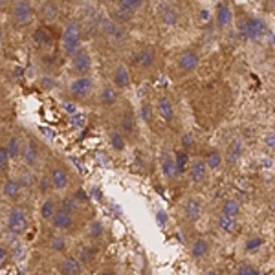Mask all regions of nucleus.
I'll return each mask as SVG.
<instances>
[{
    "instance_id": "79ce46f5",
    "label": "nucleus",
    "mask_w": 275,
    "mask_h": 275,
    "mask_svg": "<svg viewBox=\"0 0 275 275\" xmlns=\"http://www.w3.org/2000/svg\"><path fill=\"white\" fill-rule=\"evenodd\" d=\"M195 145V138H193L191 132H185V134L182 136V149H185V151H189V149Z\"/></svg>"
},
{
    "instance_id": "1a4fd4ad",
    "label": "nucleus",
    "mask_w": 275,
    "mask_h": 275,
    "mask_svg": "<svg viewBox=\"0 0 275 275\" xmlns=\"http://www.w3.org/2000/svg\"><path fill=\"white\" fill-rule=\"evenodd\" d=\"M154 62H156V50H154L153 46L141 48L140 52L134 55V59H132V65L138 66V68H143V70L151 68Z\"/></svg>"
},
{
    "instance_id": "49530a36",
    "label": "nucleus",
    "mask_w": 275,
    "mask_h": 275,
    "mask_svg": "<svg viewBox=\"0 0 275 275\" xmlns=\"http://www.w3.org/2000/svg\"><path fill=\"white\" fill-rule=\"evenodd\" d=\"M264 143H266L270 149H275V132H270V134L264 138Z\"/></svg>"
},
{
    "instance_id": "aec40b11",
    "label": "nucleus",
    "mask_w": 275,
    "mask_h": 275,
    "mask_svg": "<svg viewBox=\"0 0 275 275\" xmlns=\"http://www.w3.org/2000/svg\"><path fill=\"white\" fill-rule=\"evenodd\" d=\"M215 18H217V26L219 28H227L233 20L231 9L227 8L224 2H219V4H217V9H215Z\"/></svg>"
},
{
    "instance_id": "f704fd0d",
    "label": "nucleus",
    "mask_w": 275,
    "mask_h": 275,
    "mask_svg": "<svg viewBox=\"0 0 275 275\" xmlns=\"http://www.w3.org/2000/svg\"><path fill=\"white\" fill-rule=\"evenodd\" d=\"M88 233H90L92 239H101L103 233H105V226H103L101 220H94V222L88 226Z\"/></svg>"
},
{
    "instance_id": "f257e3e1",
    "label": "nucleus",
    "mask_w": 275,
    "mask_h": 275,
    "mask_svg": "<svg viewBox=\"0 0 275 275\" xmlns=\"http://www.w3.org/2000/svg\"><path fill=\"white\" fill-rule=\"evenodd\" d=\"M81 43H83V31H81L79 22H70V24L65 28V31H62V39H61L65 55H68V57L75 55L79 50L83 48Z\"/></svg>"
},
{
    "instance_id": "dca6fc26",
    "label": "nucleus",
    "mask_w": 275,
    "mask_h": 275,
    "mask_svg": "<svg viewBox=\"0 0 275 275\" xmlns=\"http://www.w3.org/2000/svg\"><path fill=\"white\" fill-rule=\"evenodd\" d=\"M50 222H52V226L55 227V229H70V227L74 226V217H72V213H68L66 209L59 207Z\"/></svg>"
},
{
    "instance_id": "c9c22d12",
    "label": "nucleus",
    "mask_w": 275,
    "mask_h": 275,
    "mask_svg": "<svg viewBox=\"0 0 275 275\" xmlns=\"http://www.w3.org/2000/svg\"><path fill=\"white\" fill-rule=\"evenodd\" d=\"M6 149H8V153L11 158H17L18 154H22V149H20V143H18L17 138H9L8 145H6Z\"/></svg>"
},
{
    "instance_id": "39448f33",
    "label": "nucleus",
    "mask_w": 275,
    "mask_h": 275,
    "mask_svg": "<svg viewBox=\"0 0 275 275\" xmlns=\"http://www.w3.org/2000/svg\"><path fill=\"white\" fill-rule=\"evenodd\" d=\"M72 70L77 75H88L92 70V57L87 48H81L75 55H72Z\"/></svg>"
},
{
    "instance_id": "5fc2aeb1",
    "label": "nucleus",
    "mask_w": 275,
    "mask_h": 275,
    "mask_svg": "<svg viewBox=\"0 0 275 275\" xmlns=\"http://www.w3.org/2000/svg\"><path fill=\"white\" fill-rule=\"evenodd\" d=\"M271 8H273V11H275V0H271Z\"/></svg>"
},
{
    "instance_id": "a18cd8bd",
    "label": "nucleus",
    "mask_w": 275,
    "mask_h": 275,
    "mask_svg": "<svg viewBox=\"0 0 275 275\" xmlns=\"http://www.w3.org/2000/svg\"><path fill=\"white\" fill-rule=\"evenodd\" d=\"M123 129L127 132L134 131V118H132V116H125V118H123Z\"/></svg>"
},
{
    "instance_id": "473e14b6",
    "label": "nucleus",
    "mask_w": 275,
    "mask_h": 275,
    "mask_svg": "<svg viewBox=\"0 0 275 275\" xmlns=\"http://www.w3.org/2000/svg\"><path fill=\"white\" fill-rule=\"evenodd\" d=\"M110 145L114 147V151H125V138H123L121 132L114 131L110 132Z\"/></svg>"
},
{
    "instance_id": "f8f14e48",
    "label": "nucleus",
    "mask_w": 275,
    "mask_h": 275,
    "mask_svg": "<svg viewBox=\"0 0 275 275\" xmlns=\"http://www.w3.org/2000/svg\"><path fill=\"white\" fill-rule=\"evenodd\" d=\"M202 211H204V205H202V202L197 197L187 198L185 204H183V215H185V219L189 222H198L202 217Z\"/></svg>"
},
{
    "instance_id": "bb28decb",
    "label": "nucleus",
    "mask_w": 275,
    "mask_h": 275,
    "mask_svg": "<svg viewBox=\"0 0 275 275\" xmlns=\"http://www.w3.org/2000/svg\"><path fill=\"white\" fill-rule=\"evenodd\" d=\"M59 209L55 204V200L53 198H46V200L40 204V219L43 220H52L53 219V215H55V211Z\"/></svg>"
},
{
    "instance_id": "f3484780",
    "label": "nucleus",
    "mask_w": 275,
    "mask_h": 275,
    "mask_svg": "<svg viewBox=\"0 0 275 275\" xmlns=\"http://www.w3.org/2000/svg\"><path fill=\"white\" fill-rule=\"evenodd\" d=\"M209 251H211V244L205 237H198V239L191 244V257L195 259V261L205 259L207 255H209Z\"/></svg>"
},
{
    "instance_id": "ea45409f",
    "label": "nucleus",
    "mask_w": 275,
    "mask_h": 275,
    "mask_svg": "<svg viewBox=\"0 0 275 275\" xmlns=\"http://www.w3.org/2000/svg\"><path fill=\"white\" fill-rule=\"evenodd\" d=\"M140 114H141V118H143L145 123H149L151 119H153V109L149 107V103H141Z\"/></svg>"
},
{
    "instance_id": "4be33fe9",
    "label": "nucleus",
    "mask_w": 275,
    "mask_h": 275,
    "mask_svg": "<svg viewBox=\"0 0 275 275\" xmlns=\"http://www.w3.org/2000/svg\"><path fill=\"white\" fill-rule=\"evenodd\" d=\"M103 31H105V35L110 37L112 40H123L125 37V31L119 28V24L116 20H103Z\"/></svg>"
},
{
    "instance_id": "09e8293b",
    "label": "nucleus",
    "mask_w": 275,
    "mask_h": 275,
    "mask_svg": "<svg viewBox=\"0 0 275 275\" xmlns=\"http://www.w3.org/2000/svg\"><path fill=\"white\" fill-rule=\"evenodd\" d=\"M50 185H52V182H50V180H46V178H44V180H43V183H40V191H43V193H46V191H48V187H50Z\"/></svg>"
},
{
    "instance_id": "ddd939ff",
    "label": "nucleus",
    "mask_w": 275,
    "mask_h": 275,
    "mask_svg": "<svg viewBox=\"0 0 275 275\" xmlns=\"http://www.w3.org/2000/svg\"><path fill=\"white\" fill-rule=\"evenodd\" d=\"M242 154H244V141H242V138H233L226 149L224 160H226L229 165H233V163H237L240 158H242Z\"/></svg>"
},
{
    "instance_id": "b1692460",
    "label": "nucleus",
    "mask_w": 275,
    "mask_h": 275,
    "mask_svg": "<svg viewBox=\"0 0 275 275\" xmlns=\"http://www.w3.org/2000/svg\"><path fill=\"white\" fill-rule=\"evenodd\" d=\"M22 160L26 165H35L37 160H39V149H37V143L33 140L28 141L26 149L22 151Z\"/></svg>"
},
{
    "instance_id": "c85d7f7f",
    "label": "nucleus",
    "mask_w": 275,
    "mask_h": 275,
    "mask_svg": "<svg viewBox=\"0 0 275 275\" xmlns=\"http://www.w3.org/2000/svg\"><path fill=\"white\" fill-rule=\"evenodd\" d=\"M219 227L222 229L224 233H235L237 229H239V219H229V217H224V215H220L219 219Z\"/></svg>"
},
{
    "instance_id": "cd10ccee",
    "label": "nucleus",
    "mask_w": 275,
    "mask_h": 275,
    "mask_svg": "<svg viewBox=\"0 0 275 275\" xmlns=\"http://www.w3.org/2000/svg\"><path fill=\"white\" fill-rule=\"evenodd\" d=\"M18 193H20V182L13 178L6 180L4 187H2V195H4L6 198H17Z\"/></svg>"
},
{
    "instance_id": "de8ad7c7",
    "label": "nucleus",
    "mask_w": 275,
    "mask_h": 275,
    "mask_svg": "<svg viewBox=\"0 0 275 275\" xmlns=\"http://www.w3.org/2000/svg\"><path fill=\"white\" fill-rule=\"evenodd\" d=\"M75 200H79V202H87L88 200V195L84 191H77L75 193Z\"/></svg>"
},
{
    "instance_id": "0eeeda50",
    "label": "nucleus",
    "mask_w": 275,
    "mask_h": 275,
    "mask_svg": "<svg viewBox=\"0 0 275 275\" xmlns=\"http://www.w3.org/2000/svg\"><path fill=\"white\" fill-rule=\"evenodd\" d=\"M94 88V81L90 75H77L70 83V94L74 97H87Z\"/></svg>"
},
{
    "instance_id": "412c9836",
    "label": "nucleus",
    "mask_w": 275,
    "mask_h": 275,
    "mask_svg": "<svg viewBox=\"0 0 275 275\" xmlns=\"http://www.w3.org/2000/svg\"><path fill=\"white\" fill-rule=\"evenodd\" d=\"M240 211H242V207H240V202L237 198H227V200H224L222 207H220V215L229 217V219H239Z\"/></svg>"
},
{
    "instance_id": "7ed1b4c3",
    "label": "nucleus",
    "mask_w": 275,
    "mask_h": 275,
    "mask_svg": "<svg viewBox=\"0 0 275 275\" xmlns=\"http://www.w3.org/2000/svg\"><path fill=\"white\" fill-rule=\"evenodd\" d=\"M11 17H13L17 26L31 24L33 17H35V11H33V6H31L30 0H15L13 9H11Z\"/></svg>"
},
{
    "instance_id": "37998d69",
    "label": "nucleus",
    "mask_w": 275,
    "mask_h": 275,
    "mask_svg": "<svg viewBox=\"0 0 275 275\" xmlns=\"http://www.w3.org/2000/svg\"><path fill=\"white\" fill-rule=\"evenodd\" d=\"M52 248L55 249V251H65L66 249V242L62 237H55V239H52Z\"/></svg>"
},
{
    "instance_id": "4468645a",
    "label": "nucleus",
    "mask_w": 275,
    "mask_h": 275,
    "mask_svg": "<svg viewBox=\"0 0 275 275\" xmlns=\"http://www.w3.org/2000/svg\"><path fill=\"white\" fill-rule=\"evenodd\" d=\"M50 182H52V187L57 191H62V189L68 187L70 183V176L66 173L65 167H53L52 173H50Z\"/></svg>"
},
{
    "instance_id": "5701e85b",
    "label": "nucleus",
    "mask_w": 275,
    "mask_h": 275,
    "mask_svg": "<svg viewBox=\"0 0 275 275\" xmlns=\"http://www.w3.org/2000/svg\"><path fill=\"white\" fill-rule=\"evenodd\" d=\"M175 162H176V171H178V175L187 173L189 165H191V158H189V153L185 151V149H176Z\"/></svg>"
},
{
    "instance_id": "20e7f679",
    "label": "nucleus",
    "mask_w": 275,
    "mask_h": 275,
    "mask_svg": "<svg viewBox=\"0 0 275 275\" xmlns=\"http://www.w3.org/2000/svg\"><path fill=\"white\" fill-rule=\"evenodd\" d=\"M8 229L13 235H24L28 231V217L20 207H11L8 213Z\"/></svg>"
},
{
    "instance_id": "58836bf2",
    "label": "nucleus",
    "mask_w": 275,
    "mask_h": 275,
    "mask_svg": "<svg viewBox=\"0 0 275 275\" xmlns=\"http://www.w3.org/2000/svg\"><path fill=\"white\" fill-rule=\"evenodd\" d=\"M264 244V239L262 237H253V239H249L248 242H246V251H251V249H257L259 246H262Z\"/></svg>"
},
{
    "instance_id": "c756f323",
    "label": "nucleus",
    "mask_w": 275,
    "mask_h": 275,
    "mask_svg": "<svg viewBox=\"0 0 275 275\" xmlns=\"http://www.w3.org/2000/svg\"><path fill=\"white\" fill-rule=\"evenodd\" d=\"M160 17H162V20L165 22V24H169V26L178 24V11H176L175 8H171V6H163L162 11H160Z\"/></svg>"
},
{
    "instance_id": "e433bc0d",
    "label": "nucleus",
    "mask_w": 275,
    "mask_h": 275,
    "mask_svg": "<svg viewBox=\"0 0 275 275\" xmlns=\"http://www.w3.org/2000/svg\"><path fill=\"white\" fill-rule=\"evenodd\" d=\"M77 259L81 261V264H88V262H90L92 259H94V251H92L90 248H87V246H84V248L79 249Z\"/></svg>"
},
{
    "instance_id": "2eb2a0df",
    "label": "nucleus",
    "mask_w": 275,
    "mask_h": 275,
    "mask_svg": "<svg viewBox=\"0 0 275 275\" xmlns=\"http://www.w3.org/2000/svg\"><path fill=\"white\" fill-rule=\"evenodd\" d=\"M156 112L163 121L171 123L173 119H175V105H173V101H171L169 97L162 96L156 103Z\"/></svg>"
},
{
    "instance_id": "6e6d98bb",
    "label": "nucleus",
    "mask_w": 275,
    "mask_h": 275,
    "mask_svg": "<svg viewBox=\"0 0 275 275\" xmlns=\"http://www.w3.org/2000/svg\"><path fill=\"white\" fill-rule=\"evenodd\" d=\"M0 43H2V28H0Z\"/></svg>"
},
{
    "instance_id": "6e6552de",
    "label": "nucleus",
    "mask_w": 275,
    "mask_h": 275,
    "mask_svg": "<svg viewBox=\"0 0 275 275\" xmlns=\"http://www.w3.org/2000/svg\"><path fill=\"white\" fill-rule=\"evenodd\" d=\"M207 163H205L204 158H195L191 160V165H189V178L193 183H204L207 180Z\"/></svg>"
},
{
    "instance_id": "c03bdc74",
    "label": "nucleus",
    "mask_w": 275,
    "mask_h": 275,
    "mask_svg": "<svg viewBox=\"0 0 275 275\" xmlns=\"http://www.w3.org/2000/svg\"><path fill=\"white\" fill-rule=\"evenodd\" d=\"M8 261H9V251L4 248V246H0V270L8 264Z\"/></svg>"
},
{
    "instance_id": "6ab92c4d",
    "label": "nucleus",
    "mask_w": 275,
    "mask_h": 275,
    "mask_svg": "<svg viewBox=\"0 0 275 275\" xmlns=\"http://www.w3.org/2000/svg\"><path fill=\"white\" fill-rule=\"evenodd\" d=\"M33 40H35V44L40 46V48H50V46L53 44L52 30H48L46 26L35 28V31H33Z\"/></svg>"
},
{
    "instance_id": "3c124183",
    "label": "nucleus",
    "mask_w": 275,
    "mask_h": 275,
    "mask_svg": "<svg viewBox=\"0 0 275 275\" xmlns=\"http://www.w3.org/2000/svg\"><path fill=\"white\" fill-rule=\"evenodd\" d=\"M271 211H273V213H275V198H273V200H271Z\"/></svg>"
},
{
    "instance_id": "864d4df0",
    "label": "nucleus",
    "mask_w": 275,
    "mask_h": 275,
    "mask_svg": "<svg viewBox=\"0 0 275 275\" xmlns=\"http://www.w3.org/2000/svg\"><path fill=\"white\" fill-rule=\"evenodd\" d=\"M205 275H217V271H207Z\"/></svg>"
},
{
    "instance_id": "9b49d317",
    "label": "nucleus",
    "mask_w": 275,
    "mask_h": 275,
    "mask_svg": "<svg viewBox=\"0 0 275 275\" xmlns=\"http://www.w3.org/2000/svg\"><path fill=\"white\" fill-rule=\"evenodd\" d=\"M160 167H162V173L167 180H175L178 176V171H176V162H175V153L171 151H163L162 158H160Z\"/></svg>"
},
{
    "instance_id": "393cba45",
    "label": "nucleus",
    "mask_w": 275,
    "mask_h": 275,
    "mask_svg": "<svg viewBox=\"0 0 275 275\" xmlns=\"http://www.w3.org/2000/svg\"><path fill=\"white\" fill-rule=\"evenodd\" d=\"M204 160H205V163H207V169L209 171H219L224 163V154L220 153L219 149H211Z\"/></svg>"
},
{
    "instance_id": "8fccbe9b",
    "label": "nucleus",
    "mask_w": 275,
    "mask_h": 275,
    "mask_svg": "<svg viewBox=\"0 0 275 275\" xmlns=\"http://www.w3.org/2000/svg\"><path fill=\"white\" fill-rule=\"evenodd\" d=\"M11 4H15V0H0V8H2V9H6L8 6H11Z\"/></svg>"
},
{
    "instance_id": "a211bd4d",
    "label": "nucleus",
    "mask_w": 275,
    "mask_h": 275,
    "mask_svg": "<svg viewBox=\"0 0 275 275\" xmlns=\"http://www.w3.org/2000/svg\"><path fill=\"white\" fill-rule=\"evenodd\" d=\"M112 83L114 87L118 88V90H121V88H127L129 84H131V72H129V68L125 65H118V68L114 70L112 74Z\"/></svg>"
},
{
    "instance_id": "72a5a7b5",
    "label": "nucleus",
    "mask_w": 275,
    "mask_h": 275,
    "mask_svg": "<svg viewBox=\"0 0 275 275\" xmlns=\"http://www.w3.org/2000/svg\"><path fill=\"white\" fill-rule=\"evenodd\" d=\"M237 275H264L257 266L249 264V262H242L239 268H237Z\"/></svg>"
},
{
    "instance_id": "4c0bfd02",
    "label": "nucleus",
    "mask_w": 275,
    "mask_h": 275,
    "mask_svg": "<svg viewBox=\"0 0 275 275\" xmlns=\"http://www.w3.org/2000/svg\"><path fill=\"white\" fill-rule=\"evenodd\" d=\"M9 160H11V156H9L8 149H6V147H0V171H8Z\"/></svg>"
},
{
    "instance_id": "a878e982",
    "label": "nucleus",
    "mask_w": 275,
    "mask_h": 275,
    "mask_svg": "<svg viewBox=\"0 0 275 275\" xmlns=\"http://www.w3.org/2000/svg\"><path fill=\"white\" fill-rule=\"evenodd\" d=\"M101 103L105 107H114L116 103H118V88L116 87H105L103 90H101Z\"/></svg>"
},
{
    "instance_id": "f03ea898",
    "label": "nucleus",
    "mask_w": 275,
    "mask_h": 275,
    "mask_svg": "<svg viewBox=\"0 0 275 275\" xmlns=\"http://www.w3.org/2000/svg\"><path fill=\"white\" fill-rule=\"evenodd\" d=\"M266 31H268V26H266V20H264V18L248 17V18L239 20V33L242 39L259 40L266 35Z\"/></svg>"
},
{
    "instance_id": "9d476101",
    "label": "nucleus",
    "mask_w": 275,
    "mask_h": 275,
    "mask_svg": "<svg viewBox=\"0 0 275 275\" xmlns=\"http://www.w3.org/2000/svg\"><path fill=\"white\" fill-rule=\"evenodd\" d=\"M57 270H59V275H81L83 264H81V261H79L77 257H74V255H66V257L59 262Z\"/></svg>"
},
{
    "instance_id": "2f4dec72",
    "label": "nucleus",
    "mask_w": 275,
    "mask_h": 275,
    "mask_svg": "<svg viewBox=\"0 0 275 275\" xmlns=\"http://www.w3.org/2000/svg\"><path fill=\"white\" fill-rule=\"evenodd\" d=\"M143 0H118V8L121 11H127V13H134L141 8Z\"/></svg>"
},
{
    "instance_id": "7c9ffc66",
    "label": "nucleus",
    "mask_w": 275,
    "mask_h": 275,
    "mask_svg": "<svg viewBox=\"0 0 275 275\" xmlns=\"http://www.w3.org/2000/svg\"><path fill=\"white\" fill-rule=\"evenodd\" d=\"M57 17H59V9L53 2H46L43 6V18L46 22H55Z\"/></svg>"
},
{
    "instance_id": "423d86ee",
    "label": "nucleus",
    "mask_w": 275,
    "mask_h": 275,
    "mask_svg": "<svg viewBox=\"0 0 275 275\" xmlns=\"http://www.w3.org/2000/svg\"><path fill=\"white\" fill-rule=\"evenodd\" d=\"M176 65H178L180 72H183V74H191V72L197 70L198 65H200V57H198V53L195 52V50L187 48L178 55Z\"/></svg>"
},
{
    "instance_id": "a19ab883",
    "label": "nucleus",
    "mask_w": 275,
    "mask_h": 275,
    "mask_svg": "<svg viewBox=\"0 0 275 275\" xmlns=\"http://www.w3.org/2000/svg\"><path fill=\"white\" fill-rule=\"evenodd\" d=\"M61 207L68 211V213H74V211L77 209V200H75V198H65L62 204H61Z\"/></svg>"
},
{
    "instance_id": "603ef678",
    "label": "nucleus",
    "mask_w": 275,
    "mask_h": 275,
    "mask_svg": "<svg viewBox=\"0 0 275 275\" xmlns=\"http://www.w3.org/2000/svg\"><path fill=\"white\" fill-rule=\"evenodd\" d=\"M101 275H114V273H112V271H103Z\"/></svg>"
}]
</instances>
